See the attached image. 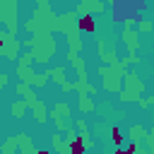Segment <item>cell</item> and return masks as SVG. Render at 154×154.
<instances>
[{"label": "cell", "mask_w": 154, "mask_h": 154, "mask_svg": "<svg viewBox=\"0 0 154 154\" xmlns=\"http://www.w3.org/2000/svg\"><path fill=\"white\" fill-rule=\"evenodd\" d=\"M111 140H113V144H116V147H120V144H123V135H120V130H118V128H111Z\"/></svg>", "instance_id": "cell-5"}, {"label": "cell", "mask_w": 154, "mask_h": 154, "mask_svg": "<svg viewBox=\"0 0 154 154\" xmlns=\"http://www.w3.org/2000/svg\"><path fill=\"white\" fill-rule=\"evenodd\" d=\"M123 152H128V154H132V152H137V144H135V140H132V142H130V144H128V147H125Z\"/></svg>", "instance_id": "cell-9"}, {"label": "cell", "mask_w": 154, "mask_h": 154, "mask_svg": "<svg viewBox=\"0 0 154 154\" xmlns=\"http://www.w3.org/2000/svg\"><path fill=\"white\" fill-rule=\"evenodd\" d=\"M67 149H70L72 154H82V152L87 149V144H84L82 135H75V132H70V140H67Z\"/></svg>", "instance_id": "cell-2"}, {"label": "cell", "mask_w": 154, "mask_h": 154, "mask_svg": "<svg viewBox=\"0 0 154 154\" xmlns=\"http://www.w3.org/2000/svg\"><path fill=\"white\" fill-rule=\"evenodd\" d=\"M130 137H132V140H140V137H144V130H142L140 125H132V128H130Z\"/></svg>", "instance_id": "cell-6"}, {"label": "cell", "mask_w": 154, "mask_h": 154, "mask_svg": "<svg viewBox=\"0 0 154 154\" xmlns=\"http://www.w3.org/2000/svg\"><path fill=\"white\" fill-rule=\"evenodd\" d=\"M26 91H29L26 84H17V94H26Z\"/></svg>", "instance_id": "cell-10"}, {"label": "cell", "mask_w": 154, "mask_h": 154, "mask_svg": "<svg viewBox=\"0 0 154 154\" xmlns=\"http://www.w3.org/2000/svg\"><path fill=\"white\" fill-rule=\"evenodd\" d=\"M51 75H53V79H55V82H63V75H65V72H63V67H55Z\"/></svg>", "instance_id": "cell-7"}, {"label": "cell", "mask_w": 154, "mask_h": 154, "mask_svg": "<svg viewBox=\"0 0 154 154\" xmlns=\"http://www.w3.org/2000/svg\"><path fill=\"white\" fill-rule=\"evenodd\" d=\"M79 103H82V108H84V111H89V108H91V101H89L87 96H82V99H79Z\"/></svg>", "instance_id": "cell-8"}, {"label": "cell", "mask_w": 154, "mask_h": 154, "mask_svg": "<svg viewBox=\"0 0 154 154\" xmlns=\"http://www.w3.org/2000/svg\"><path fill=\"white\" fill-rule=\"evenodd\" d=\"M140 29H142V31H149L152 26H149V22H142V24H140Z\"/></svg>", "instance_id": "cell-11"}, {"label": "cell", "mask_w": 154, "mask_h": 154, "mask_svg": "<svg viewBox=\"0 0 154 154\" xmlns=\"http://www.w3.org/2000/svg\"><path fill=\"white\" fill-rule=\"evenodd\" d=\"M7 84V75H0V87H5Z\"/></svg>", "instance_id": "cell-12"}, {"label": "cell", "mask_w": 154, "mask_h": 154, "mask_svg": "<svg viewBox=\"0 0 154 154\" xmlns=\"http://www.w3.org/2000/svg\"><path fill=\"white\" fill-rule=\"evenodd\" d=\"M77 29L84 31V34H94L96 31V19L91 14H79L77 17Z\"/></svg>", "instance_id": "cell-1"}, {"label": "cell", "mask_w": 154, "mask_h": 154, "mask_svg": "<svg viewBox=\"0 0 154 154\" xmlns=\"http://www.w3.org/2000/svg\"><path fill=\"white\" fill-rule=\"evenodd\" d=\"M31 106H34V116H36V120L43 123V120H46V108H43V103H41V101H38V103L31 101Z\"/></svg>", "instance_id": "cell-3"}, {"label": "cell", "mask_w": 154, "mask_h": 154, "mask_svg": "<svg viewBox=\"0 0 154 154\" xmlns=\"http://www.w3.org/2000/svg\"><path fill=\"white\" fill-rule=\"evenodd\" d=\"M24 111H26V103H22V101H17V103L12 106V113H14V118H22V116H24Z\"/></svg>", "instance_id": "cell-4"}]
</instances>
